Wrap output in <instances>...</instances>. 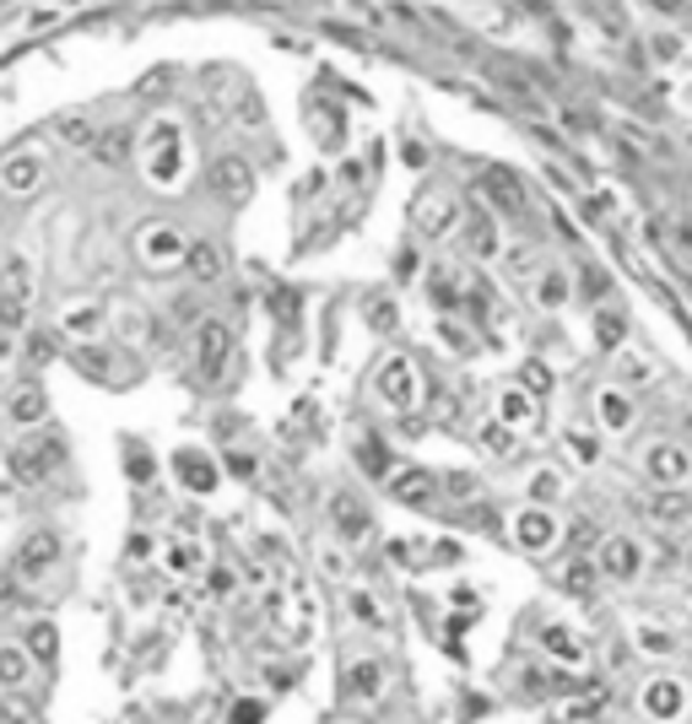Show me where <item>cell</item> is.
<instances>
[{
    "instance_id": "1",
    "label": "cell",
    "mask_w": 692,
    "mask_h": 724,
    "mask_svg": "<svg viewBox=\"0 0 692 724\" xmlns=\"http://www.w3.org/2000/svg\"><path fill=\"white\" fill-rule=\"evenodd\" d=\"M136 260H141L147 271H179V265L190 260V239H184L173 222H147V228L136 233Z\"/></svg>"
},
{
    "instance_id": "2",
    "label": "cell",
    "mask_w": 692,
    "mask_h": 724,
    "mask_svg": "<svg viewBox=\"0 0 692 724\" xmlns=\"http://www.w3.org/2000/svg\"><path fill=\"white\" fill-rule=\"evenodd\" d=\"M644 471H650L654 486H682L692 476V454L682 443L660 439V443H650V454H644Z\"/></svg>"
},
{
    "instance_id": "3",
    "label": "cell",
    "mask_w": 692,
    "mask_h": 724,
    "mask_svg": "<svg viewBox=\"0 0 692 724\" xmlns=\"http://www.w3.org/2000/svg\"><path fill=\"white\" fill-rule=\"evenodd\" d=\"M601 573L606 579H639L644 573V546L633 535H611L606 546H601Z\"/></svg>"
},
{
    "instance_id": "4",
    "label": "cell",
    "mask_w": 692,
    "mask_h": 724,
    "mask_svg": "<svg viewBox=\"0 0 692 724\" xmlns=\"http://www.w3.org/2000/svg\"><path fill=\"white\" fill-rule=\"evenodd\" d=\"M650 520L660 524V530H692V497L682 486H665L650 503Z\"/></svg>"
},
{
    "instance_id": "5",
    "label": "cell",
    "mask_w": 692,
    "mask_h": 724,
    "mask_svg": "<svg viewBox=\"0 0 692 724\" xmlns=\"http://www.w3.org/2000/svg\"><path fill=\"white\" fill-rule=\"evenodd\" d=\"M222 362H228V324L205 320L201 324V346H195V368H201V379H217Z\"/></svg>"
},
{
    "instance_id": "6",
    "label": "cell",
    "mask_w": 692,
    "mask_h": 724,
    "mask_svg": "<svg viewBox=\"0 0 692 724\" xmlns=\"http://www.w3.org/2000/svg\"><path fill=\"white\" fill-rule=\"evenodd\" d=\"M595 411H601V428H606V433H622V428L633 422V401H628V395H622L616 384L595 395Z\"/></svg>"
},
{
    "instance_id": "7",
    "label": "cell",
    "mask_w": 692,
    "mask_h": 724,
    "mask_svg": "<svg viewBox=\"0 0 692 724\" xmlns=\"http://www.w3.org/2000/svg\"><path fill=\"white\" fill-rule=\"evenodd\" d=\"M11 416H17V428H39L43 416H49V401H43L39 384H28V390L11 395Z\"/></svg>"
},
{
    "instance_id": "8",
    "label": "cell",
    "mask_w": 692,
    "mask_h": 724,
    "mask_svg": "<svg viewBox=\"0 0 692 724\" xmlns=\"http://www.w3.org/2000/svg\"><path fill=\"white\" fill-rule=\"evenodd\" d=\"M379 686H384V665L379 660H352L347 665V692L352 697H373Z\"/></svg>"
},
{
    "instance_id": "9",
    "label": "cell",
    "mask_w": 692,
    "mask_h": 724,
    "mask_svg": "<svg viewBox=\"0 0 692 724\" xmlns=\"http://www.w3.org/2000/svg\"><path fill=\"white\" fill-rule=\"evenodd\" d=\"M54 552H60V541H54V535H33V541L22 546V573H28V579L49 573V567H54Z\"/></svg>"
},
{
    "instance_id": "10",
    "label": "cell",
    "mask_w": 692,
    "mask_h": 724,
    "mask_svg": "<svg viewBox=\"0 0 692 724\" xmlns=\"http://www.w3.org/2000/svg\"><path fill=\"white\" fill-rule=\"evenodd\" d=\"M184 265H190V271H195L201 282H217V276H222V249H217L211 239L190 243V260H184Z\"/></svg>"
},
{
    "instance_id": "11",
    "label": "cell",
    "mask_w": 692,
    "mask_h": 724,
    "mask_svg": "<svg viewBox=\"0 0 692 724\" xmlns=\"http://www.w3.org/2000/svg\"><path fill=\"white\" fill-rule=\"evenodd\" d=\"M39 173H43V162L28 152V158H11V162H6V173H0V179H6V190L17 195V190H33V184H39Z\"/></svg>"
},
{
    "instance_id": "12",
    "label": "cell",
    "mask_w": 692,
    "mask_h": 724,
    "mask_svg": "<svg viewBox=\"0 0 692 724\" xmlns=\"http://www.w3.org/2000/svg\"><path fill=\"white\" fill-rule=\"evenodd\" d=\"M541 638H546V654H552V660H563V665H579V660H584L579 638H573L569 627H558V622H552V627H546Z\"/></svg>"
},
{
    "instance_id": "13",
    "label": "cell",
    "mask_w": 692,
    "mask_h": 724,
    "mask_svg": "<svg viewBox=\"0 0 692 724\" xmlns=\"http://www.w3.org/2000/svg\"><path fill=\"white\" fill-rule=\"evenodd\" d=\"M22 314H28V286H22V292L6 286V292H0V330H17Z\"/></svg>"
},
{
    "instance_id": "14",
    "label": "cell",
    "mask_w": 692,
    "mask_h": 724,
    "mask_svg": "<svg viewBox=\"0 0 692 724\" xmlns=\"http://www.w3.org/2000/svg\"><path fill=\"white\" fill-rule=\"evenodd\" d=\"M654 714H682V682H650Z\"/></svg>"
},
{
    "instance_id": "15",
    "label": "cell",
    "mask_w": 692,
    "mask_h": 724,
    "mask_svg": "<svg viewBox=\"0 0 692 724\" xmlns=\"http://www.w3.org/2000/svg\"><path fill=\"white\" fill-rule=\"evenodd\" d=\"M217 190H222V195H244L249 190V173H244V162H217Z\"/></svg>"
},
{
    "instance_id": "16",
    "label": "cell",
    "mask_w": 692,
    "mask_h": 724,
    "mask_svg": "<svg viewBox=\"0 0 692 724\" xmlns=\"http://www.w3.org/2000/svg\"><path fill=\"white\" fill-rule=\"evenodd\" d=\"M520 541H525V546H552V520L530 509L525 520H520Z\"/></svg>"
},
{
    "instance_id": "17",
    "label": "cell",
    "mask_w": 692,
    "mask_h": 724,
    "mask_svg": "<svg viewBox=\"0 0 692 724\" xmlns=\"http://www.w3.org/2000/svg\"><path fill=\"white\" fill-rule=\"evenodd\" d=\"M633 638H639V648H644V654H671V648H676V638H671L665 627H650V622H639V627H633Z\"/></svg>"
},
{
    "instance_id": "18",
    "label": "cell",
    "mask_w": 692,
    "mask_h": 724,
    "mask_svg": "<svg viewBox=\"0 0 692 724\" xmlns=\"http://www.w3.org/2000/svg\"><path fill=\"white\" fill-rule=\"evenodd\" d=\"M379 395H384V401H407V362H390V368H384V384H379Z\"/></svg>"
},
{
    "instance_id": "19",
    "label": "cell",
    "mask_w": 692,
    "mask_h": 724,
    "mask_svg": "<svg viewBox=\"0 0 692 724\" xmlns=\"http://www.w3.org/2000/svg\"><path fill=\"white\" fill-rule=\"evenodd\" d=\"M535 292H541V303H546V309H558V303H563V298H569V282H563V276H558V271H546V276H541V282H535Z\"/></svg>"
},
{
    "instance_id": "20",
    "label": "cell",
    "mask_w": 692,
    "mask_h": 724,
    "mask_svg": "<svg viewBox=\"0 0 692 724\" xmlns=\"http://www.w3.org/2000/svg\"><path fill=\"white\" fill-rule=\"evenodd\" d=\"M17 676H28V660H22L17 648H6V654H0V682H17Z\"/></svg>"
},
{
    "instance_id": "21",
    "label": "cell",
    "mask_w": 692,
    "mask_h": 724,
    "mask_svg": "<svg viewBox=\"0 0 692 724\" xmlns=\"http://www.w3.org/2000/svg\"><path fill=\"white\" fill-rule=\"evenodd\" d=\"M33 654H39V660H54V633H49V627H33Z\"/></svg>"
},
{
    "instance_id": "22",
    "label": "cell",
    "mask_w": 692,
    "mask_h": 724,
    "mask_svg": "<svg viewBox=\"0 0 692 724\" xmlns=\"http://www.w3.org/2000/svg\"><path fill=\"white\" fill-rule=\"evenodd\" d=\"M628 373H633V379H650L654 368L644 358H622V379H628Z\"/></svg>"
},
{
    "instance_id": "23",
    "label": "cell",
    "mask_w": 692,
    "mask_h": 724,
    "mask_svg": "<svg viewBox=\"0 0 692 724\" xmlns=\"http://www.w3.org/2000/svg\"><path fill=\"white\" fill-rule=\"evenodd\" d=\"M530 492H535V497H558V482H552V476H535Z\"/></svg>"
},
{
    "instance_id": "24",
    "label": "cell",
    "mask_w": 692,
    "mask_h": 724,
    "mask_svg": "<svg viewBox=\"0 0 692 724\" xmlns=\"http://www.w3.org/2000/svg\"><path fill=\"white\" fill-rule=\"evenodd\" d=\"M569 449L579 454V460H595V443H590V439H579V433L569 439Z\"/></svg>"
},
{
    "instance_id": "25",
    "label": "cell",
    "mask_w": 692,
    "mask_h": 724,
    "mask_svg": "<svg viewBox=\"0 0 692 724\" xmlns=\"http://www.w3.org/2000/svg\"><path fill=\"white\" fill-rule=\"evenodd\" d=\"M228 465H233L239 476H249V471H254V460H249V454H228Z\"/></svg>"
}]
</instances>
